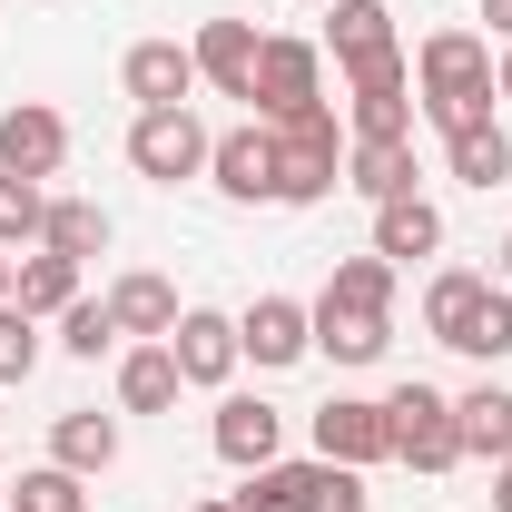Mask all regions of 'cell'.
<instances>
[{
	"label": "cell",
	"mask_w": 512,
	"mask_h": 512,
	"mask_svg": "<svg viewBox=\"0 0 512 512\" xmlns=\"http://www.w3.org/2000/svg\"><path fill=\"white\" fill-rule=\"evenodd\" d=\"M493 99H503V89H493V40H473V30H434V40L414 50V109L444 128V138H453V128H483V119H493Z\"/></svg>",
	"instance_id": "1"
},
{
	"label": "cell",
	"mask_w": 512,
	"mask_h": 512,
	"mask_svg": "<svg viewBox=\"0 0 512 512\" xmlns=\"http://www.w3.org/2000/svg\"><path fill=\"white\" fill-rule=\"evenodd\" d=\"M335 188H345V128H335V109L276 119V207H325Z\"/></svg>",
	"instance_id": "2"
},
{
	"label": "cell",
	"mask_w": 512,
	"mask_h": 512,
	"mask_svg": "<svg viewBox=\"0 0 512 512\" xmlns=\"http://www.w3.org/2000/svg\"><path fill=\"white\" fill-rule=\"evenodd\" d=\"M207 148H217V128L197 119V109H138V119H128V168H138L148 188L207 178Z\"/></svg>",
	"instance_id": "3"
},
{
	"label": "cell",
	"mask_w": 512,
	"mask_h": 512,
	"mask_svg": "<svg viewBox=\"0 0 512 512\" xmlns=\"http://www.w3.org/2000/svg\"><path fill=\"white\" fill-rule=\"evenodd\" d=\"M384 424H394V463H414V473H453L463 463L453 394H434V384H394L384 394Z\"/></svg>",
	"instance_id": "4"
},
{
	"label": "cell",
	"mask_w": 512,
	"mask_h": 512,
	"mask_svg": "<svg viewBox=\"0 0 512 512\" xmlns=\"http://www.w3.org/2000/svg\"><path fill=\"white\" fill-rule=\"evenodd\" d=\"M247 109H256L266 128L296 119V109H325V50H316V40H266V50H256Z\"/></svg>",
	"instance_id": "5"
},
{
	"label": "cell",
	"mask_w": 512,
	"mask_h": 512,
	"mask_svg": "<svg viewBox=\"0 0 512 512\" xmlns=\"http://www.w3.org/2000/svg\"><path fill=\"white\" fill-rule=\"evenodd\" d=\"M0 168H10V178H40V188L69 168V119L50 99H10V109H0Z\"/></svg>",
	"instance_id": "6"
},
{
	"label": "cell",
	"mask_w": 512,
	"mask_h": 512,
	"mask_svg": "<svg viewBox=\"0 0 512 512\" xmlns=\"http://www.w3.org/2000/svg\"><path fill=\"white\" fill-rule=\"evenodd\" d=\"M345 89H355V99H345V128H355V138H414V60H404V50L375 60V69H355Z\"/></svg>",
	"instance_id": "7"
},
{
	"label": "cell",
	"mask_w": 512,
	"mask_h": 512,
	"mask_svg": "<svg viewBox=\"0 0 512 512\" xmlns=\"http://www.w3.org/2000/svg\"><path fill=\"white\" fill-rule=\"evenodd\" d=\"M237 355L247 365H306L316 355V306H296V296H256L247 316H237Z\"/></svg>",
	"instance_id": "8"
},
{
	"label": "cell",
	"mask_w": 512,
	"mask_h": 512,
	"mask_svg": "<svg viewBox=\"0 0 512 512\" xmlns=\"http://www.w3.org/2000/svg\"><path fill=\"white\" fill-rule=\"evenodd\" d=\"M207 178H217V197H237V207H276V128L266 119L227 128L207 148Z\"/></svg>",
	"instance_id": "9"
},
{
	"label": "cell",
	"mask_w": 512,
	"mask_h": 512,
	"mask_svg": "<svg viewBox=\"0 0 512 512\" xmlns=\"http://www.w3.org/2000/svg\"><path fill=\"white\" fill-rule=\"evenodd\" d=\"M316 453H325V463H355V473H365V463H394L384 404H375V394H335V404L316 414Z\"/></svg>",
	"instance_id": "10"
},
{
	"label": "cell",
	"mask_w": 512,
	"mask_h": 512,
	"mask_svg": "<svg viewBox=\"0 0 512 512\" xmlns=\"http://www.w3.org/2000/svg\"><path fill=\"white\" fill-rule=\"evenodd\" d=\"M207 444H217V463H237V473H266L276 444H286V414H276L266 394H227L217 424H207Z\"/></svg>",
	"instance_id": "11"
},
{
	"label": "cell",
	"mask_w": 512,
	"mask_h": 512,
	"mask_svg": "<svg viewBox=\"0 0 512 512\" xmlns=\"http://www.w3.org/2000/svg\"><path fill=\"white\" fill-rule=\"evenodd\" d=\"M168 355H178V384H227L247 355H237V316H217V306H188V316L168 325Z\"/></svg>",
	"instance_id": "12"
},
{
	"label": "cell",
	"mask_w": 512,
	"mask_h": 512,
	"mask_svg": "<svg viewBox=\"0 0 512 512\" xmlns=\"http://www.w3.org/2000/svg\"><path fill=\"white\" fill-rule=\"evenodd\" d=\"M197 79L217 89V99H247L256 89V50H266V30L256 20H197Z\"/></svg>",
	"instance_id": "13"
},
{
	"label": "cell",
	"mask_w": 512,
	"mask_h": 512,
	"mask_svg": "<svg viewBox=\"0 0 512 512\" xmlns=\"http://www.w3.org/2000/svg\"><path fill=\"white\" fill-rule=\"evenodd\" d=\"M119 89L138 99V109H188L197 99V50H178V40H138L119 60Z\"/></svg>",
	"instance_id": "14"
},
{
	"label": "cell",
	"mask_w": 512,
	"mask_h": 512,
	"mask_svg": "<svg viewBox=\"0 0 512 512\" xmlns=\"http://www.w3.org/2000/svg\"><path fill=\"white\" fill-rule=\"evenodd\" d=\"M316 50H335L345 79H355V69H375V60H394V10H384V0H335Z\"/></svg>",
	"instance_id": "15"
},
{
	"label": "cell",
	"mask_w": 512,
	"mask_h": 512,
	"mask_svg": "<svg viewBox=\"0 0 512 512\" xmlns=\"http://www.w3.org/2000/svg\"><path fill=\"white\" fill-rule=\"evenodd\" d=\"M375 256L384 266H414V256H444V207L414 188V197H384L375 207Z\"/></svg>",
	"instance_id": "16"
},
{
	"label": "cell",
	"mask_w": 512,
	"mask_h": 512,
	"mask_svg": "<svg viewBox=\"0 0 512 512\" xmlns=\"http://www.w3.org/2000/svg\"><path fill=\"white\" fill-rule=\"evenodd\" d=\"M384 345H394V316H384V306H335V296H316V355L375 365Z\"/></svg>",
	"instance_id": "17"
},
{
	"label": "cell",
	"mask_w": 512,
	"mask_h": 512,
	"mask_svg": "<svg viewBox=\"0 0 512 512\" xmlns=\"http://www.w3.org/2000/svg\"><path fill=\"white\" fill-rule=\"evenodd\" d=\"M109 316H119V335H138V345H168V325L188 316V306H178V286H168V276L128 266L119 286H109Z\"/></svg>",
	"instance_id": "18"
},
{
	"label": "cell",
	"mask_w": 512,
	"mask_h": 512,
	"mask_svg": "<svg viewBox=\"0 0 512 512\" xmlns=\"http://www.w3.org/2000/svg\"><path fill=\"white\" fill-rule=\"evenodd\" d=\"M325 483H335V463H286V453H276V463H266V473H247V493H237V512H316L325 503Z\"/></svg>",
	"instance_id": "19"
},
{
	"label": "cell",
	"mask_w": 512,
	"mask_h": 512,
	"mask_svg": "<svg viewBox=\"0 0 512 512\" xmlns=\"http://www.w3.org/2000/svg\"><path fill=\"white\" fill-rule=\"evenodd\" d=\"M453 424H463V463H503L512 453V394L483 375L473 394H453Z\"/></svg>",
	"instance_id": "20"
},
{
	"label": "cell",
	"mask_w": 512,
	"mask_h": 512,
	"mask_svg": "<svg viewBox=\"0 0 512 512\" xmlns=\"http://www.w3.org/2000/svg\"><path fill=\"white\" fill-rule=\"evenodd\" d=\"M444 168L463 178V188H483V197H493V188H512V128H503V119L453 128V138H444Z\"/></svg>",
	"instance_id": "21"
},
{
	"label": "cell",
	"mask_w": 512,
	"mask_h": 512,
	"mask_svg": "<svg viewBox=\"0 0 512 512\" xmlns=\"http://www.w3.org/2000/svg\"><path fill=\"white\" fill-rule=\"evenodd\" d=\"M345 188L355 197H414V138H355L345 148Z\"/></svg>",
	"instance_id": "22"
},
{
	"label": "cell",
	"mask_w": 512,
	"mask_h": 512,
	"mask_svg": "<svg viewBox=\"0 0 512 512\" xmlns=\"http://www.w3.org/2000/svg\"><path fill=\"white\" fill-rule=\"evenodd\" d=\"M50 463L79 473V483H89V473H109V463H119V414H89V404L60 414V424H50Z\"/></svg>",
	"instance_id": "23"
},
{
	"label": "cell",
	"mask_w": 512,
	"mask_h": 512,
	"mask_svg": "<svg viewBox=\"0 0 512 512\" xmlns=\"http://www.w3.org/2000/svg\"><path fill=\"white\" fill-rule=\"evenodd\" d=\"M109 207L99 197H50V227H40V247L50 256H69V266H89V256H109Z\"/></svg>",
	"instance_id": "24"
},
{
	"label": "cell",
	"mask_w": 512,
	"mask_h": 512,
	"mask_svg": "<svg viewBox=\"0 0 512 512\" xmlns=\"http://www.w3.org/2000/svg\"><path fill=\"white\" fill-rule=\"evenodd\" d=\"M178 394H188V384H178V355H168V345H128L119 355V404L128 414H168Z\"/></svg>",
	"instance_id": "25"
},
{
	"label": "cell",
	"mask_w": 512,
	"mask_h": 512,
	"mask_svg": "<svg viewBox=\"0 0 512 512\" xmlns=\"http://www.w3.org/2000/svg\"><path fill=\"white\" fill-rule=\"evenodd\" d=\"M493 296V276H473V266H444L434 286H424V335L434 345H463V325H473V306Z\"/></svg>",
	"instance_id": "26"
},
{
	"label": "cell",
	"mask_w": 512,
	"mask_h": 512,
	"mask_svg": "<svg viewBox=\"0 0 512 512\" xmlns=\"http://www.w3.org/2000/svg\"><path fill=\"white\" fill-rule=\"evenodd\" d=\"M10 306H20V316H69V306H79V266L40 247L30 266H20V286H10Z\"/></svg>",
	"instance_id": "27"
},
{
	"label": "cell",
	"mask_w": 512,
	"mask_h": 512,
	"mask_svg": "<svg viewBox=\"0 0 512 512\" xmlns=\"http://www.w3.org/2000/svg\"><path fill=\"white\" fill-rule=\"evenodd\" d=\"M40 227H50V188L0 168V247H40Z\"/></svg>",
	"instance_id": "28"
},
{
	"label": "cell",
	"mask_w": 512,
	"mask_h": 512,
	"mask_svg": "<svg viewBox=\"0 0 512 512\" xmlns=\"http://www.w3.org/2000/svg\"><path fill=\"white\" fill-rule=\"evenodd\" d=\"M325 296H335V306H384V316H394V266L365 247V256H345V266L325 276Z\"/></svg>",
	"instance_id": "29"
},
{
	"label": "cell",
	"mask_w": 512,
	"mask_h": 512,
	"mask_svg": "<svg viewBox=\"0 0 512 512\" xmlns=\"http://www.w3.org/2000/svg\"><path fill=\"white\" fill-rule=\"evenodd\" d=\"M60 345L79 355V365H99V355H119V316H109V296H79L60 316Z\"/></svg>",
	"instance_id": "30"
},
{
	"label": "cell",
	"mask_w": 512,
	"mask_h": 512,
	"mask_svg": "<svg viewBox=\"0 0 512 512\" xmlns=\"http://www.w3.org/2000/svg\"><path fill=\"white\" fill-rule=\"evenodd\" d=\"M453 355H473V365H503V355H512V286H493V296L473 306V325H463Z\"/></svg>",
	"instance_id": "31"
},
{
	"label": "cell",
	"mask_w": 512,
	"mask_h": 512,
	"mask_svg": "<svg viewBox=\"0 0 512 512\" xmlns=\"http://www.w3.org/2000/svg\"><path fill=\"white\" fill-rule=\"evenodd\" d=\"M10 512H89V493H79V473L40 463V473H20V483H10Z\"/></svg>",
	"instance_id": "32"
},
{
	"label": "cell",
	"mask_w": 512,
	"mask_h": 512,
	"mask_svg": "<svg viewBox=\"0 0 512 512\" xmlns=\"http://www.w3.org/2000/svg\"><path fill=\"white\" fill-rule=\"evenodd\" d=\"M30 365H40V316L0 306V384H30Z\"/></svg>",
	"instance_id": "33"
},
{
	"label": "cell",
	"mask_w": 512,
	"mask_h": 512,
	"mask_svg": "<svg viewBox=\"0 0 512 512\" xmlns=\"http://www.w3.org/2000/svg\"><path fill=\"white\" fill-rule=\"evenodd\" d=\"M493 512H512V453L493 463Z\"/></svg>",
	"instance_id": "34"
},
{
	"label": "cell",
	"mask_w": 512,
	"mask_h": 512,
	"mask_svg": "<svg viewBox=\"0 0 512 512\" xmlns=\"http://www.w3.org/2000/svg\"><path fill=\"white\" fill-rule=\"evenodd\" d=\"M483 20H493V40H512V0H483Z\"/></svg>",
	"instance_id": "35"
},
{
	"label": "cell",
	"mask_w": 512,
	"mask_h": 512,
	"mask_svg": "<svg viewBox=\"0 0 512 512\" xmlns=\"http://www.w3.org/2000/svg\"><path fill=\"white\" fill-rule=\"evenodd\" d=\"M10 286H20V266H10V247H0V306H10Z\"/></svg>",
	"instance_id": "36"
},
{
	"label": "cell",
	"mask_w": 512,
	"mask_h": 512,
	"mask_svg": "<svg viewBox=\"0 0 512 512\" xmlns=\"http://www.w3.org/2000/svg\"><path fill=\"white\" fill-rule=\"evenodd\" d=\"M188 512H237V493H207V503H188Z\"/></svg>",
	"instance_id": "37"
},
{
	"label": "cell",
	"mask_w": 512,
	"mask_h": 512,
	"mask_svg": "<svg viewBox=\"0 0 512 512\" xmlns=\"http://www.w3.org/2000/svg\"><path fill=\"white\" fill-rule=\"evenodd\" d=\"M493 89H503V99H512V50H503V69H493Z\"/></svg>",
	"instance_id": "38"
},
{
	"label": "cell",
	"mask_w": 512,
	"mask_h": 512,
	"mask_svg": "<svg viewBox=\"0 0 512 512\" xmlns=\"http://www.w3.org/2000/svg\"><path fill=\"white\" fill-rule=\"evenodd\" d=\"M503 286H512V237H503Z\"/></svg>",
	"instance_id": "39"
},
{
	"label": "cell",
	"mask_w": 512,
	"mask_h": 512,
	"mask_svg": "<svg viewBox=\"0 0 512 512\" xmlns=\"http://www.w3.org/2000/svg\"><path fill=\"white\" fill-rule=\"evenodd\" d=\"M0 512H10V483H0Z\"/></svg>",
	"instance_id": "40"
},
{
	"label": "cell",
	"mask_w": 512,
	"mask_h": 512,
	"mask_svg": "<svg viewBox=\"0 0 512 512\" xmlns=\"http://www.w3.org/2000/svg\"><path fill=\"white\" fill-rule=\"evenodd\" d=\"M316 10H335V0H316Z\"/></svg>",
	"instance_id": "41"
}]
</instances>
